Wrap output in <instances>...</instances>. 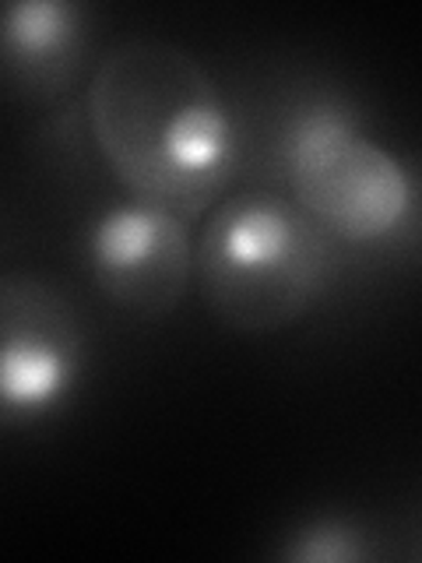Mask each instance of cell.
Listing matches in <instances>:
<instances>
[{
    "instance_id": "6da1fadb",
    "label": "cell",
    "mask_w": 422,
    "mask_h": 563,
    "mask_svg": "<svg viewBox=\"0 0 422 563\" xmlns=\"http://www.w3.org/2000/svg\"><path fill=\"white\" fill-rule=\"evenodd\" d=\"M88 128L134 201L204 216L236 166V128L219 81L169 40L116 43L88 81Z\"/></svg>"
},
{
    "instance_id": "7a4b0ae2",
    "label": "cell",
    "mask_w": 422,
    "mask_h": 563,
    "mask_svg": "<svg viewBox=\"0 0 422 563\" xmlns=\"http://www.w3.org/2000/svg\"><path fill=\"white\" fill-rule=\"evenodd\" d=\"M327 275V233L296 201L246 190L204 211L193 278L204 307L229 331H289L321 299Z\"/></svg>"
},
{
    "instance_id": "3957f363",
    "label": "cell",
    "mask_w": 422,
    "mask_h": 563,
    "mask_svg": "<svg viewBox=\"0 0 422 563\" xmlns=\"http://www.w3.org/2000/svg\"><path fill=\"white\" fill-rule=\"evenodd\" d=\"M296 205L348 243H384L412 222L415 184L395 152L363 134L342 106L310 102L289 120L286 145Z\"/></svg>"
},
{
    "instance_id": "277c9868",
    "label": "cell",
    "mask_w": 422,
    "mask_h": 563,
    "mask_svg": "<svg viewBox=\"0 0 422 563\" xmlns=\"http://www.w3.org/2000/svg\"><path fill=\"white\" fill-rule=\"evenodd\" d=\"M88 349V317L60 275L0 272V430L57 416L85 380Z\"/></svg>"
},
{
    "instance_id": "5b68a950",
    "label": "cell",
    "mask_w": 422,
    "mask_h": 563,
    "mask_svg": "<svg viewBox=\"0 0 422 563\" xmlns=\"http://www.w3.org/2000/svg\"><path fill=\"white\" fill-rule=\"evenodd\" d=\"M88 272L99 292L137 317H166L180 307L193 278V236L187 219L145 201L106 208L88 225Z\"/></svg>"
},
{
    "instance_id": "8992f818",
    "label": "cell",
    "mask_w": 422,
    "mask_h": 563,
    "mask_svg": "<svg viewBox=\"0 0 422 563\" xmlns=\"http://www.w3.org/2000/svg\"><path fill=\"white\" fill-rule=\"evenodd\" d=\"M78 49V4H67V0H14V4L0 8V57L29 81H60Z\"/></svg>"
},
{
    "instance_id": "52a82bcc",
    "label": "cell",
    "mask_w": 422,
    "mask_h": 563,
    "mask_svg": "<svg viewBox=\"0 0 422 563\" xmlns=\"http://www.w3.org/2000/svg\"><path fill=\"white\" fill-rule=\"evenodd\" d=\"M286 556L299 563H352L363 556V542L352 525L338 518H321L310 521L299 536H292Z\"/></svg>"
}]
</instances>
